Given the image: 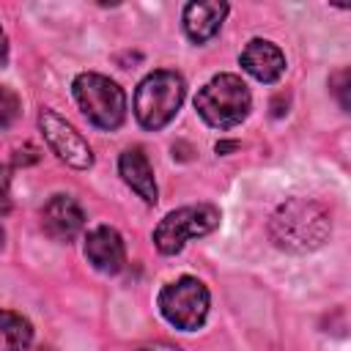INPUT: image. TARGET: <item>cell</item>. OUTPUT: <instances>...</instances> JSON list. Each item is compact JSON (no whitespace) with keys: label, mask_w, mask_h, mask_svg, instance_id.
Segmentation results:
<instances>
[{"label":"cell","mask_w":351,"mask_h":351,"mask_svg":"<svg viewBox=\"0 0 351 351\" xmlns=\"http://www.w3.org/2000/svg\"><path fill=\"white\" fill-rule=\"evenodd\" d=\"M329 230H332L329 211L321 203L304 197H293L282 203L269 222V233L274 244L288 252H307L321 247L329 239Z\"/></svg>","instance_id":"obj_1"},{"label":"cell","mask_w":351,"mask_h":351,"mask_svg":"<svg viewBox=\"0 0 351 351\" xmlns=\"http://www.w3.org/2000/svg\"><path fill=\"white\" fill-rule=\"evenodd\" d=\"M137 351H181V348H178V346H173V343L156 340V343H145V346H140Z\"/></svg>","instance_id":"obj_15"},{"label":"cell","mask_w":351,"mask_h":351,"mask_svg":"<svg viewBox=\"0 0 351 351\" xmlns=\"http://www.w3.org/2000/svg\"><path fill=\"white\" fill-rule=\"evenodd\" d=\"M33 340V326L22 313L0 310V351H25Z\"/></svg>","instance_id":"obj_13"},{"label":"cell","mask_w":351,"mask_h":351,"mask_svg":"<svg viewBox=\"0 0 351 351\" xmlns=\"http://www.w3.org/2000/svg\"><path fill=\"white\" fill-rule=\"evenodd\" d=\"M118 170H121V178L148 203L154 206L156 203V181H154V170H151V162L148 156L143 154V148H126L118 159Z\"/></svg>","instance_id":"obj_12"},{"label":"cell","mask_w":351,"mask_h":351,"mask_svg":"<svg viewBox=\"0 0 351 351\" xmlns=\"http://www.w3.org/2000/svg\"><path fill=\"white\" fill-rule=\"evenodd\" d=\"M184 93H186V85H184V77L181 74L167 71V69L151 71L137 85V93H134V118L145 129H162L181 110Z\"/></svg>","instance_id":"obj_3"},{"label":"cell","mask_w":351,"mask_h":351,"mask_svg":"<svg viewBox=\"0 0 351 351\" xmlns=\"http://www.w3.org/2000/svg\"><path fill=\"white\" fill-rule=\"evenodd\" d=\"M71 93L82 115L99 129H118L126 118V96L118 82L104 74L82 71L71 82Z\"/></svg>","instance_id":"obj_4"},{"label":"cell","mask_w":351,"mask_h":351,"mask_svg":"<svg viewBox=\"0 0 351 351\" xmlns=\"http://www.w3.org/2000/svg\"><path fill=\"white\" fill-rule=\"evenodd\" d=\"M85 225L80 203L69 195H52L41 208V228L55 241H71Z\"/></svg>","instance_id":"obj_8"},{"label":"cell","mask_w":351,"mask_h":351,"mask_svg":"<svg viewBox=\"0 0 351 351\" xmlns=\"http://www.w3.org/2000/svg\"><path fill=\"white\" fill-rule=\"evenodd\" d=\"M219 225V208L208 206V203H197V206H184L170 211L154 230V244L162 255H176L184 250V244L189 239L206 236Z\"/></svg>","instance_id":"obj_5"},{"label":"cell","mask_w":351,"mask_h":351,"mask_svg":"<svg viewBox=\"0 0 351 351\" xmlns=\"http://www.w3.org/2000/svg\"><path fill=\"white\" fill-rule=\"evenodd\" d=\"M85 258L93 263V269H99L104 274L121 271L123 263H126V250H123L121 233L110 225L93 228L85 239Z\"/></svg>","instance_id":"obj_9"},{"label":"cell","mask_w":351,"mask_h":351,"mask_svg":"<svg viewBox=\"0 0 351 351\" xmlns=\"http://www.w3.org/2000/svg\"><path fill=\"white\" fill-rule=\"evenodd\" d=\"M230 148H236V143H217V154H222V151H230Z\"/></svg>","instance_id":"obj_18"},{"label":"cell","mask_w":351,"mask_h":351,"mask_svg":"<svg viewBox=\"0 0 351 351\" xmlns=\"http://www.w3.org/2000/svg\"><path fill=\"white\" fill-rule=\"evenodd\" d=\"M0 247H3V228H0Z\"/></svg>","instance_id":"obj_19"},{"label":"cell","mask_w":351,"mask_h":351,"mask_svg":"<svg viewBox=\"0 0 351 351\" xmlns=\"http://www.w3.org/2000/svg\"><path fill=\"white\" fill-rule=\"evenodd\" d=\"M8 60V38H5V33H3V27H0V66Z\"/></svg>","instance_id":"obj_17"},{"label":"cell","mask_w":351,"mask_h":351,"mask_svg":"<svg viewBox=\"0 0 351 351\" xmlns=\"http://www.w3.org/2000/svg\"><path fill=\"white\" fill-rule=\"evenodd\" d=\"M208 304H211L208 288L197 277H178L176 282H167L159 293V313L165 315L167 324L184 332L203 326L208 315Z\"/></svg>","instance_id":"obj_6"},{"label":"cell","mask_w":351,"mask_h":351,"mask_svg":"<svg viewBox=\"0 0 351 351\" xmlns=\"http://www.w3.org/2000/svg\"><path fill=\"white\" fill-rule=\"evenodd\" d=\"M250 90L241 77L236 74H217L211 77L195 96V110L200 118L214 129L239 126L250 112Z\"/></svg>","instance_id":"obj_2"},{"label":"cell","mask_w":351,"mask_h":351,"mask_svg":"<svg viewBox=\"0 0 351 351\" xmlns=\"http://www.w3.org/2000/svg\"><path fill=\"white\" fill-rule=\"evenodd\" d=\"M38 126H41L47 145L52 148V154L60 162H66L69 167H77V170H88L93 165V151H90L88 140L66 118H60L55 110H41Z\"/></svg>","instance_id":"obj_7"},{"label":"cell","mask_w":351,"mask_h":351,"mask_svg":"<svg viewBox=\"0 0 351 351\" xmlns=\"http://www.w3.org/2000/svg\"><path fill=\"white\" fill-rule=\"evenodd\" d=\"M19 110H22L19 96L11 88H3L0 85V129H8L19 118Z\"/></svg>","instance_id":"obj_14"},{"label":"cell","mask_w":351,"mask_h":351,"mask_svg":"<svg viewBox=\"0 0 351 351\" xmlns=\"http://www.w3.org/2000/svg\"><path fill=\"white\" fill-rule=\"evenodd\" d=\"M228 16V3L222 0H197L184 5V30L195 44H206L217 36Z\"/></svg>","instance_id":"obj_11"},{"label":"cell","mask_w":351,"mask_h":351,"mask_svg":"<svg viewBox=\"0 0 351 351\" xmlns=\"http://www.w3.org/2000/svg\"><path fill=\"white\" fill-rule=\"evenodd\" d=\"M11 211V197H8V186H0V217Z\"/></svg>","instance_id":"obj_16"},{"label":"cell","mask_w":351,"mask_h":351,"mask_svg":"<svg viewBox=\"0 0 351 351\" xmlns=\"http://www.w3.org/2000/svg\"><path fill=\"white\" fill-rule=\"evenodd\" d=\"M241 66L250 77H255L258 82H277L285 71V55L277 44L266 41V38H252L247 41V47L241 49Z\"/></svg>","instance_id":"obj_10"}]
</instances>
